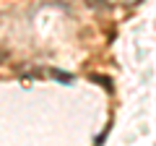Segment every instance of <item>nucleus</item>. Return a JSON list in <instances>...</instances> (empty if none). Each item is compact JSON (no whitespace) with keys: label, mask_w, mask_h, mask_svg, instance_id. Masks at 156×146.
I'll use <instances>...</instances> for the list:
<instances>
[{"label":"nucleus","mask_w":156,"mask_h":146,"mask_svg":"<svg viewBox=\"0 0 156 146\" xmlns=\"http://www.w3.org/2000/svg\"><path fill=\"white\" fill-rule=\"evenodd\" d=\"M52 76H55V78H60L62 84H70V81H73L70 73H62V71H52Z\"/></svg>","instance_id":"nucleus-1"},{"label":"nucleus","mask_w":156,"mask_h":146,"mask_svg":"<svg viewBox=\"0 0 156 146\" xmlns=\"http://www.w3.org/2000/svg\"><path fill=\"white\" fill-rule=\"evenodd\" d=\"M91 81H96V84H101L107 91H112V84H109V78H104V76H91Z\"/></svg>","instance_id":"nucleus-2"},{"label":"nucleus","mask_w":156,"mask_h":146,"mask_svg":"<svg viewBox=\"0 0 156 146\" xmlns=\"http://www.w3.org/2000/svg\"><path fill=\"white\" fill-rule=\"evenodd\" d=\"M86 3H89V5H101V8L107 5V3H101V0H86Z\"/></svg>","instance_id":"nucleus-3"}]
</instances>
